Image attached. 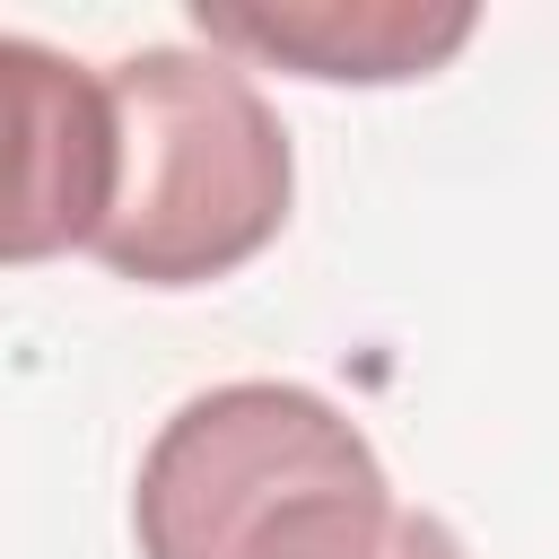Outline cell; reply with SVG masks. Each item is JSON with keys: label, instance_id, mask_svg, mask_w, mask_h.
Wrapping results in <instances>:
<instances>
[{"label": "cell", "instance_id": "obj_1", "mask_svg": "<svg viewBox=\"0 0 559 559\" xmlns=\"http://www.w3.org/2000/svg\"><path fill=\"white\" fill-rule=\"evenodd\" d=\"M131 533L140 559H384L402 498L341 402L236 376L148 437Z\"/></svg>", "mask_w": 559, "mask_h": 559}, {"label": "cell", "instance_id": "obj_2", "mask_svg": "<svg viewBox=\"0 0 559 559\" xmlns=\"http://www.w3.org/2000/svg\"><path fill=\"white\" fill-rule=\"evenodd\" d=\"M114 96V210L96 262L140 288H201L245 271L297 192V157L262 87L227 52L140 44L105 70Z\"/></svg>", "mask_w": 559, "mask_h": 559}, {"label": "cell", "instance_id": "obj_3", "mask_svg": "<svg viewBox=\"0 0 559 559\" xmlns=\"http://www.w3.org/2000/svg\"><path fill=\"white\" fill-rule=\"evenodd\" d=\"M9 70V218L0 253L26 271L44 253H87L114 210V96L105 70L44 52L35 35L0 44Z\"/></svg>", "mask_w": 559, "mask_h": 559}, {"label": "cell", "instance_id": "obj_4", "mask_svg": "<svg viewBox=\"0 0 559 559\" xmlns=\"http://www.w3.org/2000/svg\"><path fill=\"white\" fill-rule=\"evenodd\" d=\"M192 26L227 61L245 52L332 87H393L445 70L480 17L463 0H192Z\"/></svg>", "mask_w": 559, "mask_h": 559}, {"label": "cell", "instance_id": "obj_5", "mask_svg": "<svg viewBox=\"0 0 559 559\" xmlns=\"http://www.w3.org/2000/svg\"><path fill=\"white\" fill-rule=\"evenodd\" d=\"M384 559H472V550H463V533H454L445 515L402 507V533H393V550H384Z\"/></svg>", "mask_w": 559, "mask_h": 559}]
</instances>
